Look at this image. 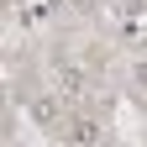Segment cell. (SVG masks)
<instances>
[{
    "label": "cell",
    "instance_id": "obj_1",
    "mask_svg": "<svg viewBox=\"0 0 147 147\" xmlns=\"http://www.w3.org/2000/svg\"><path fill=\"white\" fill-rule=\"evenodd\" d=\"M32 121L37 126H53V121H58V100H53V95H37L32 100Z\"/></svg>",
    "mask_w": 147,
    "mask_h": 147
},
{
    "label": "cell",
    "instance_id": "obj_2",
    "mask_svg": "<svg viewBox=\"0 0 147 147\" xmlns=\"http://www.w3.org/2000/svg\"><path fill=\"white\" fill-rule=\"evenodd\" d=\"M68 131H74V142H79V147H95V142H100V126H95V121H74Z\"/></svg>",
    "mask_w": 147,
    "mask_h": 147
},
{
    "label": "cell",
    "instance_id": "obj_3",
    "mask_svg": "<svg viewBox=\"0 0 147 147\" xmlns=\"http://www.w3.org/2000/svg\"><path fill=\"white\" fill-rule=\"evenodd\" d=\"M79 89H84V74L79 68H63V95H79Z\"/></svg>",
    "mask_w": 147,
    "mask_h": 147
},
{
    "label": "cell",
    "instance_id": "obj_4",
    "mask_svg": "<svg viewBox=\"0 0 147 147\" xmlns=\"http://www.w3.org/2000/svg\"><path fill=\"white\" fill-rule=\"evenodd\" d=\"M131 79H137V84H147V58H137V63H131Z\"/></svg>",
    "mask_w": 147,
    "mask_h": 147
}]
</instances>
